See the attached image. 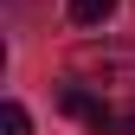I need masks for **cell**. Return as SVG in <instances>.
Here are the masks:
<instances>
[{"mask_svg":"<svg viewBox=\"0 0 135 135\" xmlns=\"http://www.w3.org/2000/svg\"><path fill=\"white\" fill-rule=\"evenodd\" d=\"M0 116H7V135H32V116H26V103H13V97H7V109H0Z\"/></svg>","mask_w":135,"mask_h":135,"instance_id":"cell-4","label":"cell"},{"mask_svg":"<svg viewBox=\"0 0 135 135\" xmlns=\"http://www.w3.org/2000/svg\"><path fill=\"white\" fill-rule=\"evenodd\" d=\"M58 109L77 116L90 135H116V103H109V97H97L90 84H64V90H58Z\"/></svg>","mask_w":135,"mask_h":135,"instance_id":"cell-2","label":"cell"},{"mask_svg":"<svg viewBox=\"0 0 135 135\" xmlns=\"http://www.w3.org/2000/svg\"><path fill=\"white\" fill-rule=\"evenodd\" d=\"M116 135H135V103H116Z\"/></svg>","mask_w":135,"mask_h":135,"instance_id":"cell-5","label":"cell"},{"mask_svg":"<svg viewBox=\"0 0 135 135\" xmlns=\"http://www.w3.org/2000/svg\"><path fill=\"white\" fill-rule=\"evenodd\" d=\"M71 77L97 97H129L135 103V45H84L71 58Z\"/></svg>","mask_w":135,"mask_h":135,"instance_id":"cell-1","label":"cell"},{"mask_svg":"<svg viewBox=\"0 0 135 135\" xmlns=\"http://www.w3.org/2000/svg\"><path fill=\"white\" fill-rule=\"evenodd\" d=\"M122 0H64V20L71 26H109Z\"/></svg>","mask_w":135,"mask_h":135,"instance_id":"cell-3","label":"cell"}]
</instances>
